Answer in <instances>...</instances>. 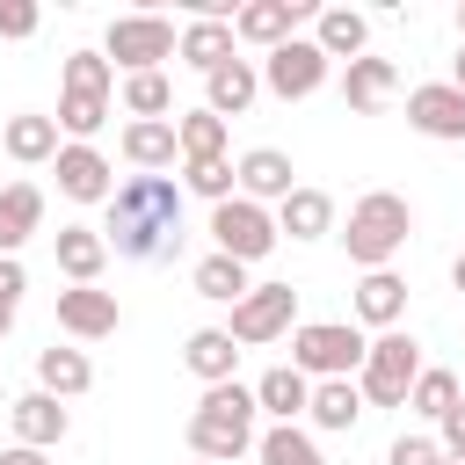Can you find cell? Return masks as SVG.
Segmentation results:
<instances>
[{
	"label": "cell",
	"instance_id": "d6986e66",
	"mask_svg": "<svg viewBox=\"0 0 465 465\" xmlns=\"http://www.w3.org/2000/svg\"><path fill=\"white\" fill-rule=\"evenodd\" d=\"M276 232H283V240H327V232H334V196L298 182V189L276 203Z\"/></svg>",
	"mask_w": 465,
	"mask_h": 465
},
{
	"label": "cell",
	"instance_id": "d4e9b609",
	"mask_svg": "<svg viewBox=\"0 0 465 465\" xmlns=\"http://www.w3.org/2000/svg\"><path fill=\"white\" fill-rule=\"evenodd\" d=\"M94 385V363H87V349H36V392H51V400H80Z\"/></svg>",
	"mask_w": 465,
	"mask_h": 465
},
{
	"label": "cell",
	"instance_id": "9a60e30c",
	"mask_svg": "<svg viewBox=\"0 0 465 465\" xmlns=\"http://www.w3.org/2000/svg\"><path fill=\"white\" fill-rule=\"evenodd\" d=\"M298 189V167H291V153H276V145H254V153H240V196L247 203H283Z\"/></svg>",
	"mask_w": 465,
	"mask_h": 465
},
{
	"label": "cell",
	"instance_id": "c3c4849f",
	"mask_svg": "<svg viewBox=\"0 0 465 465\" xmlns=\"http://www.w3.org/2000/svg\"><path fill=\"white\" fill-rule=\"evenodd\" d=\"M196 465H211V458H196Z\"/></svg>",
	"mask_w": 465,
	"mask_h": 465
},
{
	"label": "cell",
	"instance_id": "8fae6325",
	"mask_svg": "<svg viewBox=\"0 0 465 465\" xmlns=\"http://www.w3.org/2000/svg\"><path fill=\"white\" fill-rule=\"evenodd\" d=\"M305 15H320V7H305V0H247V7L232 15V36H240V44H254V51L269 58V51H283V44L298 36V22H305Z\"/></svg>",
	"mask_w": 465,
	"mask_h": 465
},
{
	"label": "cell",
	"instance_id": "4dcf8cb0",
	"mask_svg": "<svg viewBox=\"0 0 465 465\" xmlns=\"http://www.w3.org/2000/svg\"><path fill=\"white\" fill-rule=\"evenodd\" d=\"M167 109H174V80L167 73H131L124 80V116L131 124H167Z\"/></svg>",
	"mask_w": 465,
	"mask_h": 465
},
{
	"label": "cell",
	"instance_id": "ffe728a7",
	"mask_svg": "<svg viewBox=\"0 0 465 465\" xmlns=\"http://www.w3.org/2000/svg\"><path fill=\"white\" fill-rule=\"evenodd\" d=\"M51 262H58L73 283H94V276H102V262H109L102 225H58V232H51Z\"/></svg>",
	"mask_w": 465,
	"mask_h": 465
},
{
	"label": "cell",
	"instance_id": "5bb4252c",
	"mask_svg": "<svg viewBox=\"0 0 465 465\" xmlns=\"http://www.w3.org/2000/svg\"><path fill=\"white\" fill-rule=\"evenodd\" d=\"M7 421H15V443H29V450H58V443L73 436V414H65V400H51V392H22V400L7 407Z\"/></svg>",
	"mask_w": 465,
	"mask_h": 465
},
{
	"label": "cell",
	"instance_id": "2e32d148",
	"mask_svg": "<svg viewBox=\"0 0 465 465\" xmlns=\"http://www.w3.org/2000/svg\"><path fill=\"white\" fill-rule=\"evenodd\" d=\"M262 94V65L254 58H225L218 73H203V109L211 116H247Z\"/></svg>",
	"mask_w": 465,
	"mask_h": 465
},
{
	"label": "cell",
	"instance_id": "4fadbf2b",
	"mask_svg": "<svg viewBox=\"0 0 465 465\" xmlns=\"http://www.w3.org/2000/svg\"><path fill=\"white\" fill-rule=\"evenodd\" d=\"M58 327H65V334H80V341H102V334H116V327H124V305H116V291L73 283V291H58Z\"/></svg>",
	"mask_w": 465,
	"mask_h": 465
},
{
	"label": "cell",
	"instance_id": "ba28073f",
	"mask_svg": "<svg viewBox=\"0 0 465 465\" xmlns=\"http://www.w3.org/2000/svg\"><path fill=\"white\" fill-rule=\"evenodd\" d=\"M327 73H334V58H327L312 36H291L283 51H269V58H262V87H269L276 102H305V94H320V87H327Z\"/></svg>",
	"mask_w": 465,
	"mask_h": 465
},
{
	"label": "cell",
	"instance_id": "7c38bea8",
	"mask_svg": "<svg viewBox=\"0 0 465 465\" xmlns=\"http://www.w3.org/2000/svg\"><path fill=\"white\" fill-rule=\"evenodd\" d=\"M51 174H58V196H73V203H109L116 196V167L94 145H58Z\"/></svg>",
	"mask_w": 465,
	"mask_h": 465
},
{
	"label": "cell",
	"instance_id": "f1b7e54d",
	"mask_svg": "<svg viewBox=\"0 0 465 465\" xmlns=\"http://www.w3.org/2000/svg\"><path fill=\"white\" fill-rule=\"evenodd\" d=\"M189 283H196V298H211V305H240L247 291H254V276H247V262H232V254H203L196 269H189Z\"/></svg>",
	"mask_w": 465,
	"mask_h": 465
},
{
	"label": "cell",
	"instance_id": "f35d334b",
	"mask_svg": "<svg viewBox=\"0 0 465 465\" xmlns=\"http://www.w3.org/2000/svg\"><path fill=\"white\" fill-rule=\"evenodd\" d=\"M385 465H443V443H436V436H400V443L385 450Z\"/></svg>",
	"mask_w": 465,
	"mask_h": 465
},
{
	"label": "cell",
	"instance_id": "7a4b0ae2",
	"mask_svg": "<svg viewBox=\"0 0 465 465\" xmlns=\"http://www.w3.org/2000/svg\"><path fill=\"white\" fill-rule=\"evenodd\" d=\"M262 407H254V385H211L196 407H189V450L196 458H211V465H232V458H247L254 443H262Z\"/></svg>",
	"mask_w": 465,
	"mask_h": 465
},
{
	"label": "cell",
	"instance_id": "3957f363",
	"mask_svg": "<svg viewBox=\"0 0 465 465\" xmlns=\"http://www.w3.org/2000/svg\"><path fill=\"white\" fill-rule=\"evenodd\" d=\"M407 232H414V203L400 189H371V196H356V211L341 225V247L371 276V269H392V254L407 247Z\"/></svg>",
	"mask_w": 465,
	"mask_h": 465
},
{
	"label": "cell",
	"instance_id": "83f0119b",
	"mask_svg": "<svg viewBox=\"0 0 465 465\" xmlns=\"http://www.w3.org/2000/svg\"><path fill=\"white\" fill-rule=\"evenodd\" d=\"M312 44H320L327 58H349V65H356L363 44H371V22H363L356 7H320V15H312Z\"/></svg>",
	"mask_w": 465,
	"mask_h": 465
},
{
	"label": "cell",
	"instance_id": "e0dca14e",
	"mask_svg": "<svg viewBox=\"0 0 465 465\" xmlns=\"http://www.w3.org/2000/svg\"><path fill=\"white\" fill-rule=\"evenodd\" d=\"M400 320H407V276H400V269H371V276L356 283V327L392 334Z\"/></svg>",
	"mask_w": 465,
	"mask_h": 465
},
{
	"label": "cell",
	"instance_id": "6da1fadb",
	"mask_svg": "<svg viewBox=\"0 0 465 465\" xmlns=\"http://www.w3.org/2000/svg\"><path fill=\"white\" fill-rule=\"evenodd\" d=\"M102 240L124 262H174L182 254V182L174 174H124L102 203Z\"/></svg>",
	"mask_w": 465,
	"mask_h": 465
},
{
	"label": "cell",
	"instance_id": "7dc6e473",
	"mask_svg": "<svg viewBox=\"0 0 465 465\" xmlns=\"http://www.w3.org/2000/svg\"><path fill=\"white\" fill-rule=\"evenodd\" d=\"M443 465H465V458H443Z\"/></svg>",
	"mask_w": 465,
	"mask_h": 465
},
{
	"label": "cell",
	"instance_id": "cb8c5ba5",
	"mask_svg": "<svg viewBox=\"0 0 465 465\" xmlns=\"http://www.w3.org/2000/svg\"><path fill=\"white\" fill-rule=\"evenodd\" d=\"M124 160H131V174H167V167L182 160L174 116H167V124H124Z\"/></svg>",
	"mask_w": 465,
	"mask_h": 465
},
{
	"label": "cell",
	"instance_id": "277c9868",
	"mask_svg": "<svg viewBox=\"0 0 465 465\" xmlns=\"http://www.w3.org/2000/svg\"><path fill=\"white\" fill-rule=\"evenodd\" d=\"M363 356H371V341H363L356 320H298V327H291V363H298L312 385H320V378H356Z\"/></svg>",
	"mask_w": 465,
	"mask_h": 465
},
{
	"label": "cell",
	"instance_id": "60d3db41",
	"mask_svg": "<svg viewBox=\"0 0 465 465\" xmlns=\"http://www.w3.org/2000/svg\"><path fill=\"white\" fill-rule=\"evenodd\" d=\"M436 429H443V436H436V443H443V458H465V400H458V407H450Z\"/></svg>",
	"mask_w": 465,
	"mask_h": 465
},
{
	"label": "cell",
	"instance_id": "d590c367",
	"mask_svg": "<svg viewBox=\"0 0 465 465\" xmlns=\"http://www.w3.org/2000/svg\"><path fill=\"white\" fill-rule=\"evenodd\" d=\"M458 400H465V392H458V378L429 363V371L414 378V392H407V414H421V421H443V414H450Z\"/></svg>",
	"mask_w": 465,
	"mask_h": 465
},
{
	"label": "cell",
	"instance_id": "7bdbcfd3",
	"mask_svg": "<svg viewBox=\"0 0 465 465\" xmlns=\"http://www.w3.org/2000/svg\"><path fill=\"white\" fill-rule=\"evenodd\" d=\"M450 87H465V44H458V58H450Z\"/></svg>",
	"mask_w": 465,
	"mask_h": 465
},
{
	"label": "cell",
	"instance_id": "30bf717a",
	"mask_svg": "<svg viewBox=\"0 0 465 465\" xmlns=\"http://www.w3.org/2000/svg\"><path fill=\"white\" fill-rule=\"evenodd\" d=\"M407 124L436 145H465V87H450V80L407 87Z\"/></svg>",
	"mask_w": 465,
	"mask_h": 465
},
{
	"label": "cell",
	"instance_id": "e575fe53",
	"mask_svg": "<svg viewBox=\"0 0 465 465\" xmlns=\"http://www.w3.org/2000/svg\"><path fill=\"white\" fill-rule=\"evenodd\" d=\"M102 124H109V94H58V131L73 145H94Z\"/></svg>",
	"mask_w": 465,
	"mask_h": 465
},
{
	"label": "cell",
	"instance_id": "9c48e42d",
	"mask_svg": "<svg viewBox=\"0 0 465 465\" xmlns=\"http://www.w3.org/2000/svg\"><path fill=\"white\" fill-rule=\"evenodd\" d=\"M291 327H298V291H291V283H254V291L232 305V341H240V349L283 341Z\"/></svg>",
	"mask_w": 465,
	"mask_h": 465
},
{
	"label": "cell",
	"instance_id": "1f68e13d",
	"mask_svg": "<svg viewBox=\"0 0 465 465\" xmlns=\"http://www.w3.org/2000/svg\"><path fill=\"white\" fill-rule=\"evenodd\" d=\"M182 189L203 196V203L218 211V203L240 196V160H182Z\"/></svg>",
	"mask_w": 465,
	"mask_h": 465
},
{
	"label": "cell",
	"instance_id": "836d02e7",
	"mask_svg": "<svg viewBox=\"0 0 465 465\" xmlns=\"http://www.w3.org/2000/svg\"><path fill=\"white\" fill-rule=\"evenodd\" d=\"M254 458H262V465H327V458H320V443H312L298 421H276V429H262Z\"/></svg>",
	"mask_w": 465,
	"mask_h": 465
},
{
	"label": "cell",
	"instance_id": "ab89813d",
	"mask_svg": "<svg viewBox=\"0 0 465 465\" xmlns=\"http://www.w3.org/2000/svg\"><path fill=\"white\" fill-rule=\"evenodd\" d=\"M22 291H29L22 254H0V312H15V305H22Z\"/></svg>",
	"mask_w": 465,
	"mask_h": 465
},
{
	"label": "cell",
	"instance_id": "8d00e7d4",
	"mask_svg": "<svg viewBox=\"0 0 465 465\" xmlns=\"http://www.w3.org/2000/svg\"><path fill=\"white\" fill-rule=\"evenodd\" d=\"M65 94H116V65L102 51H65Z\"/></svg>",
	"mask_w": 465,
	"mask_h": 465
},
{
	"label": "cell",
	"instance_id": "8992f818",
	"mask_svg": "<svg viewBox=\"0 0 465 465\" xmlns=\"http://www.w3.org/2000/svg\"><path fill=\"white\" fill-rule=\"evenodd\" d=\"M174 51H182V29H174L167 15H153V7L116 15L109 36H102V58L124 65V80H131V73H160V58H174Z\"/></svg>",
	"mask_w": 465,
	"mask_h": 465
},
{
	"label": "cell",
	"instance_id": "74e56055",
	"mask_svg": "<svg viewBox=\"0 0 465 465\" xmlns=\"http://www.w3.org/2000/svg\"><path fill=\"white\" fill-rule=\"evenodd\" d=\"M36 29H44V7H36V0H0V36H7V44L36 36Z\"/></svg>",
	"mask_w": 465,
	"mask_h": 465
},
{
	"label": "cell",
	"instance_id": "603a6c76",
	"mask_svg": "<svg viewBox=\"0 0 465 465\" xmlns=\"http://www.w3.org/2000/svg\"><path fill=\"white\" fill-rule=\"evenodd\" d=\"M0 145H7V160H22V167H44V160H58V116H36V109H22V116H7V124H0Z\"/></svg>",
	"mask_w": 465,
	"mask_h": 465
},
{
	"label": "cell",
	"instance_id": "f546056e",
	"mask_svg": "<svg viewBox=\"0 0 465 465\" xmlns=\"http://www.w3.org/2000/svg\"><path fill=\"white\" fill-rule=\"evenodd\" d=\"M232 44H240V36H232V22H203V15H189V29H182V51H174V58H182V65H196V73H218V65L232 58Z\"/></svg>",
	"mask_w": 465,
	"mask_h": 465
},
{
	"label": "cell",
	"instance_id": "7402d4cb",
	"mask_svg": "<svg viewBox=\"0 0 465 465\" xmlns=\"http://www.w3.org/2000/svg\"><path fill=\"white\" fill-rule=\"evenodd\" d=\"M392 87H400V65H392V58H371V51H363V58L341 73V102H349L356 116L385 109V102H392Z\"/></svg>",
	"mask_w": 465,
	"mask_h": 465
},
{
	"label": "cell",
	"instance_id": "d6a6232c",
	"mask_svg": "<svg viewBox=\"0 0 465 465\" xmlns=\"http://www.w3.org/2000/svg\"><path fill=\"white\" fill-rule=\"evenodd\" d=\"M174 138H182V160H225V116H211V109H182Z\"/></svg>",
	"mask_w": 465,
	"mask_h": 465
},
{
	"label": "cell",
	"instance_id": "44dd1931",
	"mask_svg": "<svg viewBox=\"0 0 465 465\" xmlns=\"http://www.w3.org/2000/svg\"><path fill=\"white\" fill-rule=\"evenodd\" d=\"M254 407H262L269 421H298V414L312 407V378H305L298 363H276V371L254 378Z\"/></svg>",
	"mask_w": 465,
	"mask_h": 465
},
{
	"label": "cell",
	"instance_id": "ac0fdd59",
	"mask_svg": "<svg viewBox=\"0 0 465 465\" xmlns=\"http://www.w3.org/2000/svg\"><path fill=\"white\" fill-rule=\"evenodd\" d=\"M182 363L203 378V392H211V385H232V371H240V341H232V327H196V334L182 341Z\"/></svg>",
	"mask_w": 465,
	"mask_h": 465
},
{
	"label": "cell",
	"instance_id": "f6af8a7d",
	"mask_svg": "<svg viewBox=\"0 0 465 465\" xmlns=\"http://www.w3.org/2000/svg\"><path fill=\"white\" fill-rule=\"evenodd\" d=\"M7 327H15V312H0V334H7Z\"/></svg>",
	"mask_w": 465,
	"mask_h": 465
},
{
	"label": "cell",
	"instance_id": "ee69618b",
	"mask_svg": "<svg viewBox=\"0 0 465 465\" xmlns=\"http://www.w3.org/2000/svg\"><path fill=\"white\" fill-rule=\"evenodd\" d=\"M450 283H458V291H465V254H458V262H450Z\"/></svg>",
	"mask_w": 465,
	"mask_h": 465
},
{
	"label": "cell",
	"instance_id": "4316f807",
	"mask_svg": "<svg viewBox=\"0 0 465 465\" xmlns=\"http://www.w3.org/2000/svg\"><path fill=\"white\" fill-rule=\"evenodd\" d=\"M44 225V189L36 182H7L0 189V254H22V240Z\"/></svg>",
	"mask_w": 465,
	"mask_h": 465
},
{
	"label": "cell",
	"instance_id": "484cf974",
	"mask_svg": "<svg viewBox=\"0 0 465 465\" xmlns=\"http://www.w3.org/2000/svg\"><path fill=\"white\" fill-rule=\"evenodd\" d=\"M305 421H312V429H327V436H349V429L363 421V392H356V378H320V385H312Z\"/></svg>",
	"mask_w": 465,
	"mask_h": 465
},
{
	"label": "cell",
	"instance_id": "52a82bcc",
	"mask_svg": "<svg viewBox=\"0 0 465 465\" xmlns=\"http://www.w3.org/2000/svg\"><path fill=\"white\" fill-rule=\"evenodd\" d=\"M276 240H283V232H276V211H262V203H247V196H232V203L211 211V247L232 254V262H247V269L269 262Z\"/></svg>",
	"mask_w": 465,
	"mask_h": 465
},
{
	"label": "cell",
	"instance_id": "b9f144b4",
	"mask_svg": "<svg viewBox=\"0 0 465 465\" xmlns=\"http://www.w3.org/2000/svg\"><path fill=\"white\" fill-rule=\"evenodd\" d=\"M0 465H44V450H29V443H15V450H0Z\"/></svg>",
	"mask_w": 465,
	"mask_h": 465
},
{
	"label": "cell",
	"instance_id": "bcb514c9",
	"mask_svg": "<svg viewBox=\"0 0 465 465\" xmlns=\"http://www.w3.org/2000/svg\"><path fill=\"white\" fill-rule=\"evenodd\" d=\"M458 36H465V7H458Z\"/></svg>",
	"mask_w": 465,
	"mask_h": 465
},
{
	"label": "cell",
	"instance_id": "5b68a950",
	"mask_svg": "<svg viewBox=\"0 0 465 465\" xmlns=\"http://www.w3.org/2000/svg\"><path fill=\"white\" fill-rule=\"evenodd\" d=\"M421 371H429L421 363V341L392 327V334H371V356L356 371V392H363V407H407V392H414Z\"/></svg>",
	"mask_w": 465,
	"mask_h": 465
}]
</instances>
